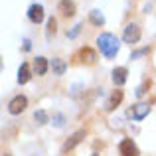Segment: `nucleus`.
<instances>
[{"mask_svg": "<svg viewBox=\"0 0 156 156\" xmlns=\"http://www.w3.org/2000/svg\"><path fill=\"white\" fill-rule=\"evenodd\" d=\"M28 18H30L34 24H40L44 20V8L40 6V4H32L30 10H28Z\"/></svg>", "mask_w": 156, "mask_h": 156, "instance_id": "423d86ee", "label": "nucleus"}, {"mask_svg": "<svg viewBox=\"0 0 156 156\" xmlns=\"http://www.w3.org/2000/svg\"><path fill=\"white\" fill-rule=\"evenodd\" d=\"M51 69H53V73H55V75H63V73H65V63H63V59L55 57V59L51 61Z\"/></svg>", "mask_w": 156, "mask_h": 156, "instance_id": "ddd939ff", "label": "nucleus"}, {"mask_svg": "<svg viewBox=\"0 0 156 156\" xmlns=\"http://www.w3.org/2000/svg\"><path fill=\"white\" fill-rule=\"evenodd\" d=\"M55 26H57V22H55V18H50L48 20V32H55Z\"/></svg>", "mask_w": 156, "mask_h": 156, "instance_id": "f3484780", "label": "nucleus"}, {"mask_svg": "<svg viewBox=\"0 0 156 156\" xmlns=\"http://www.w3.org/2000/svg\"><path fill=\"white\" fill-rule=\"evenodd\" d=\"M146 51H148V48H142V50H138V51H134V53H133V55H130V59H136V57H138V55H142V53H146Z\"/></svg>", "mask_w": 156, "mask_h": 156, "instance_id": "a211bd4d", "label": "nucleus"}, {"mask_svg": "<svg viewBox=\"0 0 156 156\" xmlns=\"http://www.w3.org/2000/svg\"><path fill=\"white\" fill-rule=\"evenodd\" d=\"M89 18H91V22L95 24V26H103L105 24V18H103V14H101L99 10H93L91 14H89Z\"/></svg>", "mask_w": 156, "mask_h": 156, "instance_id": "2eb2a0df", "label": "nucleus"}, {"mask_svg": "<svg viewBox=\"0 0 156 156\" xmlns=\"http://www.w3.org/2000/svg\"><path fill=\"white\" fill-rule=\"evenodd\" d=\"M81 136H85V133H83V130H79V133H75V134L71 136V140H67V142H65L63 150H69V148H73V146H75L77 142L81 140Z\"/></svg>", "mask_w": 156, "mask_h": 156, "instance_id": "4468645a", "label": "nucleus"}, {"mask_svg": "<svg viewBox=\"0 0 156 156\" xmlns=\"http://www.w3.org/2000/svg\"><path fill=\"white\" fill-rule=\"evenodd\" d=\"M144 89H146V85H142V87H138V89H136V95H138V97H142V95H144Z\"/></svg>", "mask_w": 156, "mask_h": 156, "instance_id": "6ab92c4d", "label": "nucleus"}, {"mask_svg": "<svg viewBox=\"0 0 156 156\" xmlns=\"http://www.w3.org/2000/svg\"><path fill=\"white\" fill-rule=\"evenodd\" d=\"M28 81H30V65L22 63L20 69H18V83L24 85V83H28Z\"/></svg>", "mask_w": 156, "mask_h": 156, "instance_id": "9b49d317", "label": "nucleus"}, {"mask_svg": "<svg viewBox=\"0 0 156 156\" xmlns=\"http://www.w3.org/2000/svg\"><path fill=\"white\" fill-rule=\"evenodd\" d=\"M91 156H101V154H91Z\"/></svg>", "mask_w": 156, "mask_h": 156, "instance_id": "aec40b11", "label": "nucleus"}, {"mask_svg": "<svg viewBox=\"0 0 156 156\" xmlns=\"http://www.w3.org/2000/svg\"><path fill=\"white\" fill-rule=\"evenodd\" d=\"M59 12L65 16V18H71V16L75 14V4H73L71 0H61L59 2Z\"/></svg>", "mask_w": 156, "mask_h": 156, "instance_id": "1a4fd4ad", "label": "nucleus"}, {"mask_svg": "<svg viewBox=\"0 0 156 156\" xmlns=\"http://www.w3.org/2000/svg\"><path fill=\"white\" fill-rule=\"evenodd\" d=\"M126 75H129L126 67H115V69H113V83L117 85V87L125 85V81H126Z\"/></svg>", "mask_w": 156, "mask_h": 156, "instance_id": "0eeeda50", "label": "nucleus"}, {"mask_svg": "<svg viewBox=\"0 0 156 156\" xmlns=\"http://www.w3.org/2000/svg\"><path fill=\"white\" fill-rule=\"evenodd\" d=\"M121 101H122V91H113V95H111L109 103H107V109H109V111L117 109V107L121 105Z\"/></svg>", "mask_w": 156, "mask_h": 156, "instance_id": "f8f14e48", "label": "nucleus"}, {"mask_svg": "<svg viewBox=\"0 0 156 156\" xmlns=\"http://www.w3.org/2000/svg\"><path fill=\"white\" fill-rule=\"evenodd\" d=\"M77 57H79L81 61H83V63H95L97 61V53L91 50V48H83V50H81L79 53H77Z\"/></svg>", "mask_w": 156, "mask_h": 156, "instance_id": "6e6552de", "label": "nucleus"}, {"mask_svg": "<svg viewBox=\"0 0 156 156\" xmlns=\"http://www.w3.org/2000/svg\"><path fill=\"white\" fill-rule=\"evenodd\" d=\"M34 119L38 121V125H46V122H48V113L44 109H40V111L34 113Z\"/></svg>", "mask_w": 156, "mask_h": 156, "instance_id": "dca6fc26", "label": "nucleus"}, {"mask_svg": "<svg viewBox=\"0 0 156 156\" xmlns=\"http://www.w3.org/2000/svg\"><path fill=\"white\" fill-rule=\"evenodd\" d=\"M122 40H125L126 44H136L138 40H140V28H138L136 24H129V26L125 28Z\"/></svg>", "mask_w": 156, "mask_h": 156, "instance_id": "f03ea898", "label": "nucleus"}, {"mask_svg": "<svg viewBox=\"0 0 156 156\" xmlns=\"http://www.w3.org/2000/svg\"><path fill=\"white\" fill-rule=\"evenodd\" d=\"M119 152H121V156H138V148L133 142V138H125L119 144Z\"/></svg>", "mask_w": 156, "mask_h": 156, "instance_id": "20e7f679", "label": "nucleus"}, {"mask_svg": "<svg viewBox=\"0 0 156 156\" xmlns=\"http://www.w3.org/2000/svg\"><path fill=\"white\" fill-rule=\"evenodd\" d=\"M34 71L38 75H46V71H48V59L46 57H36L34 59Z\"/></svg>", "mask_w": 156, "mask_h": 156, "instance_id": "9d476101", "label": "nucleus"}, {"mask_svg": "<svg viewBox=\"0 0 156 156\" xmlns=\"http://www.w3.org/2000/svg\"><path fill=\"white\" fill-rule=\"evenodd\" d=\"M26 105H28V99L24 95H18L8 103V111H10V115H20L24 109H26Z\"/></svg>", "mask_w": 156, "mask_h": 156, "instance_id": "7ed1b4c3", "label": "nucleus"}, {"mask_svg": "<svg viewBox=\"0 0 156 156\" xmlns=\"http://www.w3.org/2000/svg\"><path fill=\"white\" fill-rule=\"evenodd\" d=\"M148 113H150V107H148V105H144V103H138V105H134L133 109H129V115H130L133 119H136V121L144 119Z\"/></svg>", "mask_w": 156, "mask_h": 156, "instance_id": "39448f33", "label": "nucleus"}, {"mask_svg": "<svg viewBox=\"0 0 156 156\" xmlns=\"http://www.w3.org/2000/svg\"><path fill=\"white\" fill-rule=\"evenodd\" d=\"M97 46H99V50L105 57H115L119 53L121 42H119V38L113 36V34H101L99 38H97Z\"/></svg>", "mask_w": 156, "mask_h": 156, "instance_id": "f257e3e1", "label": "nucleus"}]
</instances>
